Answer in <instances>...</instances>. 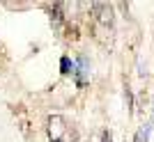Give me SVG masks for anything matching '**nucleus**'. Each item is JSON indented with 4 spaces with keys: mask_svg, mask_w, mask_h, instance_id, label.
<instances>
[{
    "mask_svg": "<svg viewBox=\"0 0 154 142\" xmlns=\"http://www.w3.org/2000/svg\"><path fill=\"white\" fill-rule=\"evenodd\" d=\"M101 142H110V131H103L101 133Z\"/></svg>",
    "mask_w": 154,
    "mask_h": 142,
    "instance_id": "obj_4",
    "label": "nucleus"
},
{
    "mask_svg": "<svg viewBox=\"0 0 154 142\" xmlns=\"http://www.w3.org/2000/svg\"><path fill=\"white\" fill-rule=\"evenodd\" d=\"M60 69H62V73H71V71H76V69H74V64L69 62V58L60 60Z\"/></svg>",
    "mask_w": 154,
    "mask_h": 142,
    "instance_id": "obj_3",
    "label": "nucleus"
},
{
    "mask_svg": "<svg viewBox=\"0 0 154 142\" xmlns=\"http://www.w3.org/2000/svg\"><path fill=\"white\" fill-rule=\"evenodd\" d=\"M48 138L53 142H76V131L69 126V122L60 115L48 117Z\"/></svg>",
    "mask_w": 154,
    "mask_h": 142,
    "instance_id": "obj_1",
    "label": "nucleus"
},
{
    "mask_svg": "<svg viewBox=\"0 0 154 142\" xmlns=\"http://www.w3.org/2000/svg\"><path fill=\"white\" fill-rule=\"evenodd\" d=\"M152 129V124H145L140 131H138V135H136V142H147V133Z\"/></svg>",
    "mask_w": 154,
    "mask_h": 142,
    "instance_id": "obj_2",
    "label": "nucleus"
}]
</instances>
